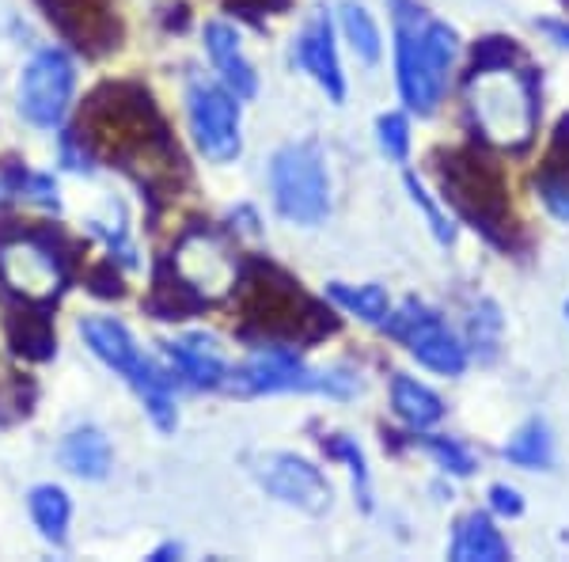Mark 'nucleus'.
<instances>
[{"mask_svg": "<svg viewBox=\"0 0 569 562\" xmlns=\"http://www.w3.org/2000/svg\"><path fill=\"white\" fill-rule=\"evenodd\" d=\"M247 297H243V335L270 338V343H319V338L335 335L338 316L311 300L300 282L278 270L270 263H251L243 274Z\"/></svg>", "mask_w": 569, "mask_h": 562, "instance_id": "f257e3e1", "label": "nucleus"}, {"mask_svg": "<svg viewBox=\"0 0 569 562\" xmlns=\"http://www.w3.org/2000/svg\"><path fill=\"white\" fill-rule=\"evenodd\" d=\"M437 183L445 190V201H452V209L475 233H482L498 247L512 244L509 187L490 156L479 149L437 152Z\"/></svg>", "mask_w": 569, "mask_h": 562, "instance_id": "f03ea898", "label": "nucleus"}, {"mask_svg": "<svg viewBox=\"0 0 569 562\" xmlns=\"http://www.w3.org/2000/svg\"><path fill=\"white\" fill-rule=\"evenodd\" d=\"M80 335H84V343L91 346V354L99 357L103 365L114 368L118 376H126V381L133 384L137 395L144 400V407H149L152 422L160 430H176L179 414H176V400H171V381L168 373H160L149 357L137 349L130 327L118 324V319H84L80 324Z\"/></svg>", "mask_w": 569, "mask_h": 562, "instance_id": "7ed1b4c3", "label": "nucleus"}, {"mask_svg": "<svg viewBox=\"0 0 569 562\" xmlns=\"http://www.w3.org/2000/svg\"><path fill=\"white\" fill-rule=\"evenodd\" d=\"M224 388L236 395H270V392H323V395H346L357 392V376L342 368H308L289 346H270L254 354L251 362L228 368Z\"/></svg>", "mask_w": 569, "mask_h": 562, "instance_id": "20e7f679", "label": "nucleus"}, {"mask_svg": "<svg viewBox=\"0 0 569 562\" xmlns=\"http://www.w3.org/2000/svg\"><path fill=\"white\" fill-rule=\"evenodd\" d=\"M270 190L273 206L292 225L316 228L330 214V183L327 164L316 141L284 145L270 164Z\"/></svg>", "mask_w": 569, "mask_h": 562, "instance_id": "39448f33", "label": "nucleus"}, {"mask_svg": "<svg viewBox=\"0 0 569 562\" xmlns=\"http://www.w3.org/2000/svg\"><path fill=\"white\" fill-rule=\"evenodd\" d=\"M0 278L31 304H50L69 282V255L58 233L0 236Z\"/></svg>", "mask_w": 569, "mask_h": 562, "instance_id": "423d86ee", "label": "nucleus"}, {"mask_svg": "<svg viewBox=\"0 0 569 562\" xmlns=\"http://www.w3.org/2000/svg\"><path fill=\"white\" fill-rule=\"evenodd\" d=\"M383 331H388L391 338H399L421 365L433 368L440 376H460L467 368V343H460V338L452 335V327L421 300L402 304L395 316H388Z\"/></svg>", "mask_w": 569, "mask_h": 562, "instance_id": "0eeeda50", "label": "nucleus"}, {"mask_svg": "<svg viewBox=\"0 0 569 562\" xmlns=\"http://www.w3.org/2000/svg\"><path fill=\"white\" fill-rule=\"evenodd\" d=\"M187 115H190V134H194L198 149L213 164H232L243 149L240 137V103L232 91L194 80L187 96Z\"/></svg>", "mask_w": 569, "mask_h": 562, "instance_id": "6e6552de", "label": "nucleus"}, {"mask_svg": "<svg viewBox=\"0 0 569 562\" xmlns=\"http://www.w3.org/2000/svg\"><path fill=\"white\" fill-rule=\"evenodd\" d=\"M72 88H77V69H72L66 50H42L31 58L20 80V115L31 126H58L72 103Z\"/></svg>", "mask_w": 569, "mask_h": 562, "instance_id": "1a4fd4ad", "label": "nucleus"}, {"mask_svg": "<svg viewBox=\"0 0 569 562\" xmlns=\"http://www.w3.org/2000/svg\"><path fill=\"white\" fill-rule=\"evenodd\" d=\"M254 479L266 494H273L284 505H297L305 513L330 510V483L316 464L292 453H266L254 460Z\"/></svg>", "mask_w": 569, "mask_h": 562, "instance_id": "9d476101", "label": "nucleus"}, {"mask_svg": "<svg viewBox=\"0 0 569 562\" xmlns=\"http://www.w3.org/2000/svg\"><path fill=\"white\" fill-rule=\"evenodd\" d=\"M395 8V69H399V91L402 103L418 115H433L440 103V88L426 72L418 46V27H421V8L410 0H391Z\"/></svg>", "mask_w": 569, "mask_h": 562, "instance_id": "9b49d317", "label": "nucleus"}, {"mask_svg": "<svg viewBox=\"0 0 569 562\" xmlns=\"http://www.w3.org/2000/svg\"><path fill=\"white\" fill-rule=\"evenodd\" d=\"M46 20L88 53L118 46V20L107 12V0H39Z\"/></svg>", "mask_w": 569, "mask_h": 562, "instance_id": "f8f14e48", "label": "nucleus"}, {"mask_svg": "<svg viewBox=\"0 0 569 562\" xmlns=\"http://www.w3.org/2000/svg\"><path fill=\"white\" fill-rule=\"evenodd\" d=\"M209 304V297L201 293V285H194L187 274H179L176 259H160L152 270V293L144 297V312L156 319H190L198 316Z\"/></svg>", "mask_w": 569, "mask_h": 562, "instance_id": "ddd939ff", "label": "nucleus"}, {"mask_svg": "<svg viewBox=\"0 0 569 562\" xmlns=\"http://www.w3.org/2000/svg\"><path fill=\"white\" fill-rule=\"evenodd\" d=\"M297 61L305 66V72L316 77V85L327 91L335 103L346 99V80H342V66H338V50H335V31H330L327 16H316L305 34L297 39Z\"/></svg>", "mask_w": 569, "mask_h": 562, "instance_id": "4468645a", "label": "nucleus"}, {"mask_svg": "<svg viewBox=\"0 0 569 562\" xmlns=\"http://www.w3.org/2000/svg\"><path fill=\"white\" fill-rule=\"evenodd\" d=\"M206 50H209V58H213V66L220 69V77H224V85L236 99L259 96V72H254L251 61L243 58L236 27H228L220 20L209 23L206 27Z\"/></svg>", "mask_w": 569, "mask_h": 562, "instance_id": "2eb2a0df", "label": "nucleus"}, {"mask_svg": "<svg viewBox=\"0 0 569 562\" xmlns=\"http://www.w3.org/2000/svg\"><path fill=\"white\" fill-rule=\"evenodd\" d=\"M163 354L171 357V365H176L194 388H217L228 376L224 354H220L213 335H182L176 343H163Z\"/></svg>", "mask_w": 569, "mask_h": 562, "instance_id": "dca6fc26", "label": "nucleus"}, {"mask_svg": "<svg viewBox=\"0 0 569 562\" xmlns=\"http://www.w3.org/2000/svg\"><path fill=\"white\" fill-rule=\"evenodd\" d=\"M50 304H31L23 300V308H16L12 316L4 319V331H8V343L20 357L27 362H50L53 349H58V335H53V324L46 316Z\"/></svg>", "mask_w": 569, "mask_h": 562, "instance_id": "f3484780", "label": "nucleus"}, {"mask_svg": "<svg viewBox=\"0 0 569 562\" xmlns=\"http://www.w3.org/2000/svg\"><path fill=\"white\" fill-rule=\"evenodd\" d=\"M391 411L399 414V418L407 422L410 430H429V426H437V422L445 418V400H440L433 388L418 384L415 376L395 373V381H391Z\"/></svg>", "mask_w": 569, "mask_h": 562, "instance_id": "a211bd4d", "label": "nucleus"}, {"mask_svg": "<svg viewBox=\"0 0 569 562\" xmlns=\"http://www.w3.org/2000/svg\"><path fill=\"white\" fill-rule=\"evenodd\" d=\"M61 464L80 479H107L110 472V441L103 430L80 426L61 441Z\"/></svg>", "mask_w": 569, "mask_h": 562, "instance_id": "6ab92c4d", "label": "nucleus"}, {"mask_svg": "<svg viewBox=\"0 0 569 562\" xmlns=\"http://www.w3.org/2000/svg\"><path fill=\"white\" fill-rule=\"evenodd\" d=\"M452 559L460 562H505L509 559V543L498 529H493V521L486 517V513H467L460 521V529H456V540H452V551H448Z\"/></svg>", "mask_w": 569, "mask_h": 562, "instance_id": "aec40b11", "label": "nucleus"}, {"mask_svg": "<svg viewBox=\"0 0 569 562\" xmlns=\"http://www.w3.org/2000/svg\"><path fill=\"white\" fill-rule=\"evenodd\" d=\"M501 456L509 460V464H517V467H528V472L555 464V437H550L547 422L543 418L525 422V426L509 437V445L501 448Z\"/></svg>", "mask_w": 569, "mask_h": 562, "instance_id": "412c9836", "label": "nucleus"}, {"mask_svg": "<svg viewBox=\"0 0 569 562\" xmlns=\"http://www.w3.org/2000/svg\"><path fill=\"white\" fill-rule=\"evenodd\" d=\"M27 505H31V517L39 524V532L50 543H66L69 540V517H72V505H69V494L61 491V486L53 483H42L34 486L31 497H27Z\"/></svg>", "mask_w": 569, "mask_h": 562, "instance_id": "4be33fe9", "label": "nucleus"}, {"mask_svg": "<svg viewBox=\"0 0 569 562\" xmlns=\"http://www.w3.org/2000/svg\"><path fill=\"white\" fill-rule=\"evenodd\" d=\"M418 46H421V61H426V72L433 77V85L445 91V80L452 72L456 61V31L440 20H429L418 27Z\"/></svg>", "mask_w": 569, "mask_h": 562, "instance_id": "5701e85b", "label": "nucleus"}, {"mask_svg": "<svg viewBox=\"0 0 569 562\" xmlns=\"http://www.w3.org/2000/svg\"><path fill=\"white\" fill-rule=\"evenodd\" d=\"M338 16H342V31H346V42L353 46V53L365 61V66H376L383 53V42H380V27L369 16V8L353 4V0H346L342 8H338Z\"/></svg>", "mask_w": 569, "mask_h": 562, "instance_id": "b1692460", "label": "nucleus"}, {"mask_svg": "<svg viewBox=\"0 0 569 562\" xmlns=\"http://www.w3.org/2000/svg\"><path fill=\"white\" fill-rule=\"evenodd\" d=\"M330 300H338L342 308H350L357 312V316L365 319V324H372V327H383L388 324V316H391V300H388V293H383V285H342V282H335L330 285Z\"/></svg>", "mask_w": 569, "mask_h": 562, "instance_id": "393cba45", "label": "nucleus"}, {"mask_svg": "<svg viewBox=\"0 0 569 562\" xmlns=\"http://www.w3.org/2000/svg\"><path fill=\"white\" fill-rule=\"evenodd\" d=\"M520 61V46L517 39H505V34H486L471 53V72H467V85L490 72H509Z\"/></svg>", "mask_w": 569, "mask_h": 562, "instance_id": "a878e982", "label": "nucleus"}, {"mask_svg": "<svg viewBox=\"0 0 569 562\" xmlns=\"http://www.w3.org/2000/svg\"><path fill=\"white\" fill-rule=\"evenodd\" d=\"M323 453L330 460H342V464H350V475H353V491L361 497V510H372V483H369V464H365V453L357 448L353 437H346V433H335V437L323 441Z\"/></svg>", "mask_w": 569, "mask_h": 562, "instance_id": "bb28decb", "label": "nucleus"}, {"mask_svg": "<svg viewBox=\"0 0 569 562\" xmlns=\"http://www.w3.org/2000/svg\"><path fill=\"white\" fill-rule=\"evenodd\" d=\"M498 331H501V316H498V308L486 300L482 308L471 312V324H467V354L475 349L482 362H490V357L498 354Z\"/></svg>", "mask_w": 569, "mask_h": 562, "instance_id": "cd10ccee", "label": "nucleus"}, {"mask_svg": "<svg viewBox=\"0 0 569 562\" xmlns=\"http://www.w3.org/2000/svg\"><path fill=\"white\" fill-rule=\"evenodd\" d=\"M415 445L426 448V453L433 456L448 475L467 479V475L475 472V456L467 453V448L456 437H440V433H429V437H415Z\"/></svg>", "mask_w": 569, "mask_h": 562, "instance_id": "c85d7f7f", "label": "nucleus"}, {"mask_svg": "<svg viewBox=\"0 0 569 562\" xmlns=\"http://www.w3.org/2000/svg\"><path fill=\"white\" fill-rule=\"evenodd\" d=\"M376 130H380V149L391 156V160H407L410 156V122L407 115H383L380 122H376Z\"/></svg>", "mask_w": 569, "mask_h": 562, "instance_id": "c756f323", "label": "nucleus"}, {"mask_svg": "<svg viewBox=\"0 0 569 562\" xmlns=\"http://www.w3.org/2000/svg\"><path fill=\"white\" fill-rule=\"evenodd\" d=\"M407 190H410V201H415V206L421 209V214H426L429 228H433V236L440 239V244H452V239H456V228L448 225V217L437 209V201L426 195V187H421V183H418V175H407Z\"/></svg>", "mask_w": 569, "mask_h": 562, "instance_id": "7c9ffc66", "label": "nucleus"}, {"mask_svg": "<svg viewBox=\"0 0 569 562\" xmlns=\"http://www.w3.org/2000/svg\"><path fill=\"white\" fill-rule=\"evenodd\" d=\"M536 190H539V198H543V206L550 209V214L569 225V179H562V175H555V171H539Z\"/></svg>", "mask_w": 569, "mask_h": 562, "instance_id": "2f4dec72", "label": "nucleus"}, {"mask_svg": "<svg viewBox=\"0 0 569 562\" xmlns=\"http://www.w3.org/2000/svg\"><path fill=\"white\" fill-rule=\"evenodd\" d=\"M91 145H88V137L80 134V130H66L61 134V160H66V168L72 171H91Z\"/></svg>", "mask_w": 569, "mask_h": 562, "instance_id": "473e14b6", "label": "nucleus"}, {"mask_svg": "<svg viewBox=\"0 0 569 562\" xmlns=\"http://www.w3.org/2000/svg\"><path fill=\"white\" fill-rule=\"evenodd\" d=\"M543 171H555V175H562V179H569V115L558 118L555 141H550V152H547Z\"/></svg>", "mask_w": 569, "mask_h": 562, "instance_id": "72a5a7b5", "label": "nucleus"}, {"mask_svg": "<svg viewBox=\"0 0 569 562\" xmlns=\"http://www.w3.org/2000/svg\"><path fill=\"white\" fill-rule=\"evenodd\" d=\"M88 289L96 293V297H122L126 285H122V278H118L114 259L91 266V270H88Z\"/></svg>", "mask_w": 569, "mask_h": 562, "instance_id": "f704fd0d", "label": "nucleus"}, {"mask_svg": "<svg viewBox=\"0 0 569 562\" xmlns=\"http://www.w3.org/2000/svg\"><path fill=\"white\" fill-rule=\"evenodd\" d=\"M490 510L501 513V517H520V513H525V497H520L517 486L493 483L490 486Z\"/></svg>", "mask_w": 569, "mask_h": 562, "instance_id": "c9c22d12", "label": "nucleus"}, {"mask_svg": "<svg viewBox=\"0 0 569 562\" xmlns=\"http://www.w3.org/2000/svg\"><path fill=\"white\" fill-rule=\"evenodd\" d=\"M539 31H543V34H550V39H555L558 46H566V50H569V23H558V20H543V23H539Z\"/></svg>", "mask_w": 569, "mask_h": 562, "instance_id": "e433bc0d", "label": "nucleus"}, {"mask_svg": "<svg viewBox=\"0 0 569 562\" xmlns=\"http://www.w3.org/2000/svg\"><path fill=\"white\" fill-rule=\"evenodd\" d=\"M179 551H182L179 543H163V548H156V551H152V559H156V562H163L168 555H179Z\"/></svg>", "mask_w": 569, "mask_h": 562, "instance_id": "4c0bfd02", "label": "nucleus"}, {"mask_svg": "<svg viewBox=\"0 0 569 562\" xmlns=\"http://www.w3.org/2000/svg\"><path fill=\"white\" fill-rule=\"evenodd\" d=\"M562 4H566V8H569V0H562Z\"/></svg>", "mask_w": 569, "mask_h": 562, "instance_id": "58836bf2", "label": "nucleus"}, {"mask_svg": "<svg viewBox=\"0 0 569 562\" xmlns=\"http://www.w3.org/2000/svg\"><path fill=\"white\" fill-rule=\"evenodd\" d=\"M566 316H569V304H566Z\"/></svg>", "mask_w": 569, "mask_h": 562, "instance_id": "ea45409f", "label": "nucleus"}]
</instances>
